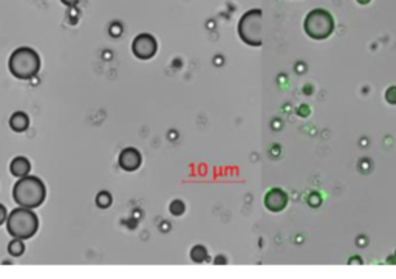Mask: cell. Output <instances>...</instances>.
<instances>
[{
    "label": "cell",
    "instance_id": "cell-1",
    "mask_svg": "<svg viewBox=\"0 0 396 279\" xmlns=\"http://www.w3.org/2000/svg\"><path fill=\"white\" fill-rule=\"evenodd\" d=\"M46 196L45 184L40 178L33 175L20 177V180L13 188V199L19 206L23 208H37L43 203Z\"/></svg>",
    "mask_w": 396,
    "mask_h": 279
},
{
    "label": "cell",
    "instance_id": "cell-2",
    "mask_svg": "<svg viewBox=\"0 0 396 279\" xmlns=\"http://www.w3.org/2000/svg\"><path fill=\"white\" fill-rule=\"evenodd\" d=\"M8 232L16 239H30L39 229V219L31 208H16L7 217Z\"/></svg>",
    "mask_w": 396,
    "mask_h": 279
},
{
    "label": "cell",
    "instance_id": "cell-3",
    "mask_svg": "<svg viewBox=\"0 0 396 279\" xmlns=\"http://www.w3.org/2000/svg\"><path fill=\"white\" fill-rule=\"evenodd\" d=\"M10 72L19 79H30L39 73L40 68V58L39 55L28 46L14 50L10 56Z\"/></svg>",
    "mask_w": 396,
    "mask_h": 279
},
{
    "label": "cell",
    "instance_id": "cell-4",
    "mask_svg": "<svg viewBox=\"0 0 396 279\" xmlns=\"http://www.w3.org/2000/svg\"><path fill=\"white\" fill-rule=\"evenodd\" d=\"M304 28L305 33L313 39H327L334 30V22L328 11L313 10L305 17Z\"/></svg>",
    "mask_w": 396,
    "mask_h": 279
},
{
    "label": "cell",
    "instance_id": "cell-5",
    "mask_svg": "<svg viewBox=\"0 0 396 279\" xmlns=\"http://www.w3.org/2000/svg\"><path fill=\"white\" fill-rule=\"evenodd\" d=\"M262 11L251 10L239 22L240 37L252 46L262 45Z\"/></svg>",
    "mask_w": 396,
    "mask_h": 279
},
{
    "label": "cell",
    "instance_id": "cell-6",
    "mask_svg": "<svg viewBox=\"0 0 396 279\" xmlns=\"http://www.w3.org/2000/svg\"><path fill=\"white\" fill-rule=\"evenodd\" d=\"M156 40L153 36L150 34H139L135 37L133 43H132V50H133V55L139 59H150L155 56L156 53Z\"/></svg>",
    "mask_w": 396,
    "mask_h": 279
},
{
    "label": "cell",
    "instance_id": "cell-7",
    "mask_svg": "<svg viewBox=\"0 0 396 279\" xmlns=\"http://www.w3.org/2000/svg\"><path fill=\"white\" fill-rule=\"evenodd\" d=\"M287 203H288L287 194L278 188L269 190L265 196V206L269 209V211H274V213L282 211V209L287 206Z\"/></svg>",
    "mask_w": 396,
    "mask_h": 279
},
{
    "label": "cell",
    "instance_id": "cell-8",
    "mask_svg": "<svg viewBox=\"0 0 396 279\" xmlns=\"http://www.w3.org/2000/svg\"><path fill=\"white\" fill-rule=\"evenodd\" d=\"M120 166L127 171H136L139 166H141V154H139L136 149L133 148H127L120 154Z\"/></svg>",
    "mask_w": 396,
    "mask_h": 279
},
{
    "label": "cell",
    "instance_id": "cell-9",
    "mask_svg": "<svg viewBox=\"0 0 396 279\" xmlns=\"http://www.w3.org/2000/svg\"><path fill=\"white\" fill-rule=\"evenodd\" d=\"M30 169H31V165H30V161L25 158V157H16L13 161H11V165H10V171L13 175L16 177H25L30 174Z\"/></svg>",
    "mask_w": 396,
    "mask_h": 279
},
{
    "label": "cell",
    "instance_id": "cell-10",
    "mask_svg": "<svg viewBox=\"0 0 396 279\" xmlns=\"http://www.w3.org/2000/svg\"><path fill=\"white\" fill-rule=\"evenodd\" d=\"M28 124H30V120H28V115L23 113V112H16L11 118H10V127L14 130V132H23L28 129Z\"/></svg>",
    "mask_w": 396,
    "mask_h": 279
},
{
    "label": "cell",
    "instance_id": "cell-11",
    "mask_svg": "<svg viewBox=\"0 0 396 279\" xmlns=\"http://www.w3.org/2000/svg\"><path fill=\"white\" fill-rule=\"evenodd\" d=\"M8 251H10L13 256H20V254H23V251H25V245H23L22 239H16V238H14V241H11L10 245H8Z\"/></svg>",
    "mask_w": 396,
    "mask_h": 279
},
{
    "label": "cell",
    "instance_id": "cell-12",
    "mask_svg": "<svg viewBox=\"0 0 396 279\" xmlns=\"http://www.w3.org/2000/svg\"><path fill=\"white\" fill-rule=\"evenodd\" d=\"M191 258H192V261H195V262H203L206 258H207V253H206V248L204 247H195L192 251H191Z\"/></svg>",
    "mask_w": 396,
    "mask_h": 279
},
{
    "label": "cell",
    "instance_id": "cell-13",
    "mask_svg": "<svg viewBox=\"0 0 396 279\" xmlns=\"http://www.w3.org/2000/svg\"><path fill=\"white\" fill-rule=\"evenodd\" d=\"M111 202H113V199H111V196H110L107 191L99 193L98 197H96V205H98L99 208H108V206L111 205Z\"/></svg>",
    "mask_w": 396,
    "mask_h": 279
},
{
    "label": "cell",
    "instance_id": "cell-14",
    "mask_svg": "<svg viewBox=\"0 0 396 279\" xmlns=\"http://www.w3.org/2000/svg\"><path fill=\"white\" fill-rule=\"evenodd\" d=\"M171 213H172L174 216H181V214L184 213V203L180 202V200H174V202L171 203Z\"/></svg>",
    "mask_w": 396,
    "mask_h": 279
},
{
    "label": "cell",
    "instance_id": "cell-15",
    "mask_svg": "<svg viewBox=\"0 0 396 279\" xmlns=\"http://www.w3.org/2000/svg\"><path fill=\"white\" fill-rule=\"evenodd\" d=\"M385 100H387L390 104H396V87H390V88L385 91Z\"/></svg>",
    "mask_w": 396,
    "mask_h": 279
},
{
    "label": "cell",
    "instance_id": "cell-16",
    "mask_svg": "<svg viewBox=\"0 0 396 279\" xmlns=\"http://www.w3.org/2000/svg\"><path fill=\"white\" fill-rule=\"evenodd\" d=\"M7 217H8V213H7V208H5L4 205H0V225H2V223H5Z\"/></svg>",
    "mask_w": 396,
    "mask_h": 279
},
{
    "label": "cell",
    "instance_id": "cell-17",
    "mask_svg": "<svg viewBox=\"0 0 396 279\" xmlns=\"http://www.w3.org/2000/svg\"><path fill=\"white\" fill-rule=\"evenodd\" d=\"M62 4H65V5H68V7H73V5H76L79 0H61Z\"/></svg>",
    "mask_w": 396,
    "mask_h": 279
},
{
    "label": "cell",
    "instance_id": "cell-18",
    "mask_svg": "<svg viewBox=\"0 0 396 279\" xmlns=\"http://www.w3.org/2000/svg\"><path fill=\"white\" fill-rule=\"evenodd\" d=\"M358 2H359L361 5H367V4L370 2V0H358Z\"/></svg>",
    "mask_w": 396,
    "mask_h": 279
}]
</instances>
